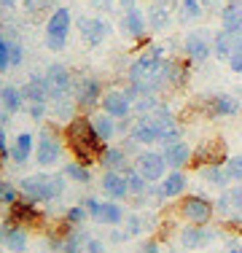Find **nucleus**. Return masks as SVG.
Segmentation results:
<instances>
[{
  "mask_svg": "<svg viewBox=\"0 0 242 253\" xmlns=\"http://www.w3.org/2000/svg\"><path fill=\"white\" fill-rule=\"evenodd\" d=\"M62 135H65V146H68V151L73 154V159L86 165V167H94L97 159H100V154L105 151V146H108V143H102L100 137H97L89 113H78L73 122H68L62 126Z\"/></svg>",
  "mask_w": 242,
  "mask_h": 253,
  "instance_id": "obj_1",
  "label": "nucleus"
},
{
  "mask_svg": "<svg viewBox=\"0 0 242 253\" xmlns=\"http://www.w3.org/2000/svg\"><path fill=\"white\" fill-rule=\"evenodd\" d=\"M65 180L68 175L65 172H33V175H24L19 183L22 197L38 202V205H54L57 200L65 197Z\"/></svg>",
  "mask_w": 242,
  "mask_h": 253,
  "instance_id": "obj_2",
  "label": "nucleus"
},
{
  "mask_svg": "<svg viewBox=\"0 0 242 253\" xmlns=\"http://www.w3.org/2000/svg\"><path fill=\"white\" fill-rule=\"evenodd\" d=\"M65 135L59 132L57 122H48L40 126L38 140H35V165L38 167H54L65 156Z\"/></svg>",
  "mask_w": 242,
  "mask_h": 253,
  "instance_id": "obj_3",
  "label": "nucleus"
},
{
  "mask_svg": "<svg viewBox=\"0 0 242 253\" xmlns=\"http://www.w3.org/2000/svg\"><path fill=\"white\" fill-rule=\"evenodd\" d=\"M178 218L183 221V224H194V226H207L210 221L215 218V200H210V197L204 194H183L178 200Z\"/></svg>",
  "mask_w": 242,
  "mask_h": 253,
  "instance_id": "obj_4",
  "label": "nucleus"
},
{
  "mask_svg": "<svg viewBox=\"0 0 242 253\" xmlns=\"http://www.w3.org/2000/svg\"><path fill=\"white\" fill-rule=\"evenodd\" d=\"M70 27H73V14L68 5H59V8L51 11L46 22V46L48 51H62L68 46L70 38Z\"/></svg>",
  "mask_w": 242,
  "mask_h": 253,
  "instance_id": "obj_5",
  "label": "nucleus"
},
{
  "mask_svg": "<svg viewBox=\"0 0 242 253\" xmlns=\"http://www.w3.org/2000/svg\"><path fill=\"white\" fill-rule=\"evenodd\" d=\"M102 81L97 76H78L73 84V100L81 113H94L102 102Z\"/></svg>",
  "mask_w": 242,
  "mask_h": 253,
  "instance_id": "obj_6",
  "label": "nucleus"
},
{
  "mask_svg": "<svg viewBox=\"0 0 242 253\" xmlns=\"http://www.w3.org/2000/svg\"><path fill=\"white\" fill-rule=\"evenodd\" d=\"M83 205H86L89 215H92L97 224H102V226H119V224H124L126 215H129L121 202L105 200V197H102V200H97V197H86Z\"/></svg>",
  "mask_w": 242,
  "mask_h": 253,
  "instance_id": "obj_7",
  "label": "nucleus"
},
{
  "mask_svg": "<svg viewBox=\"0 0 242 253\" xmlns=\"http://www.w3.org/2000/svg\"><path fill=\"white\" fill-rule=\"evenodd\" d=\"M135 100H137V94L132 92V86L126 84L124 89H108V92L102 94L100 108L105 113H111L113 119H129L132 113H135Z\"/></svg>",
  "mask_w": 242,
  "mask_h": 253,
  "instance_id": "obj_8",
  "label": "nucleus"
},
{
  "mask_svg": "<svg viewBox=\"0 0 242 253\" xmlns=\"http://www.w3.org/2000/svg\"><path fill=\"white\" fill-rule=\"evenodd\" d=\"M132 167H135L140 175L148 180V183H161V178L169 172L164 156H161V151H151V148H145V151H140L132 159Z\"/></svg>",
  "mask_w": 242,
  "mask_h": 253,
  "instance_id": "obj_9",
  "label": "nucleus"
},
{
  "mask_svg": "<svg viewBox=\"0 0 242 253\" xmlns=\"http://www.w3.org/2000/svg\"><path fill=\"white\" fill-rule=\"evenodd\" d=\"M43 218H46V210H40V205L27 200V197H19V200L8 208V215H5L8 224H19V226H27V229L40 226Z\"/></svg>",
  "mask_w": 242,
  "mask_h": 253,
  "instance_id": "obj_10",
  "label": "nucleus"
},
{
  "mask_svg": "<svg viewBox=\"0 0 242 253\" xmlns=\"http://www.w3.org/2000/svg\"><path fill=\"white\" fill-rule=\"evenodd\" d=\"M242 111V100L234 94H213L199 102V113L207 119H229Z\"/></svg>",
  "mask_w": 242,
  "mask_h": 253,
  "instance_id": "obj_11",
  "label": "nucleus"
},
{
  "mask_svg": "<svg viewBox=\"0 0 242 253\" xmlns=\"http://www.w3.org/2000/svg\"><path fill=\"white\" fill-rule=\"evenodd\" d=\"M119 27L126 38L137 41V46H148V35H145L148 33V14H145L143 8L129 5V8L124 11V16H121Z\"/></svg>",
  "mask_w": 242,
  "mask_h": 253,
  "instance_id": "obj_12",
  "label": "nucleus"
},
{
  "mask_svg": "<svg viewBox=\"0 0 242 253\" xmlns=\"http://www.w3.org/2000/svg\"><path fill=\"white\" fill-rule=\"evenodd\" d=\"M226 159H229L226 143L221 137H213V140H204L202 146L194 148L191 170H202V167H210V165H226Z\"/></svg>",
  "mask_w": 242,
  "mask_h": 253,
  "instance_id": "obj_13",
  "label": "nucleus"
},
{
  "mask_svg": "<svg viewBox=\"0 0 242 253\" xmlns=\"http://www.w3.org/2000/svg\"><path fill=\"white\" fill-rule=\"evenodd\" d=\"M213 54V38H207V33L202 30H191L183 38V57L189 59L191 65H202L210 59Z\"/></svg>",
  "mask_w": 242,
  "mask_h": 253,
  "instance_id": "obj_14",
  "label": "nucleus"
},
{
  "mask_svg": "<svg viewBox=\"0 0 242 253\" xmlns=\"http://www.w3.org/2000/svg\"><path fill=\"white\" fill-rule=\"evenodd\" d=\"M46 86H48V94H51V100H57V97H68V94H73V84H76V78H73V73L65 65H59V62H54V65H48L46 68Z\"/></svg>",
  "mask_w": 242,
  "mask_h": 253,
  "instance_id": "obj_15",
  "label": "nucleus"
},
{
  "mask_svg": "<svg viewBox=\"0 0 242 253\" xmlns=\"http://www.w3.org/2000/svg\"><path fill=\"white\" fill-rule=\"evenodd\" d=\"M221 229H215V226H194V224H186L183 229L178 232V240H180V245L183 248H189V251H197V248H207L210 243H215L218 237H221Z\"/></svg>",
  "mask_w": 242,
  "mask_h": 253,
  "instance_id": "obj_16",
  "label": "nucleus"
},
{
  "mask_svg": "<svg viewBox=\"0 0 242 253\" xmlns=\"http://www.w3.org/2000/svg\"><path fill=\"white\" fill-rule=\"evenodd\" d=\"M161 76H164L167 89H183L191 76V62L186 57H164L161 62Z\"/></svg>",
  "mask_w": 242,
  "mask_h": 253,
  "instance_id": "obj_17",
  "label": "nucleus"
},
{
  "mask_svg": "<svg viewBox=\"0 0 242 253\" xmlns=\"http://www.w3.org/2000/svg\"><path fill=\"white\" fill-rule=\"evenodd\" d=\"M100 191L105 200H116V202H124L129 200V183H126V175L119 170H105L100 175Z\"/></svg>",
  "mask_w": 242,
  "mask_h": 253,
  "instance_id": "obj_18",
  "label": "nucleus"
},
{
  "mask_svg": "<svg viewBox=\"0 0 242 253\" xmlns=\"http://www.w3.org/2000/svg\"><path fill=\"white\" fill-rule=\"evenodd\" d=\"M78 33L89 46H100L111 35V22L102 16H78Z\"/></svg>",
  "mask_w": 242,
  "mask_h": 253,
  "instance_id": "obj_19",
  "label": "nucleus"
},
{
  "mask_svg": "<svg viewBox=\"0 0 242 253\" xmlns=\"http://www.w3.org/2000/svg\"><path fill=\"white\" fill-rule=\"evenodd\" d=\"M186 189H189V175H186L183 170H169L167 175L161 178V183L156 186V197H159L161 202L180 200V197L186 194Z\"/></svg>",
  "mask_w": 242,
  "mask_h": 253,
  "instance_id": "obj_20",
  "label": "nucleus"
},
{
  "mask_svg": "<svg viewBox=\"0 0 242 253\" xmlns=\"http://www.w3.org/2000/svg\"><path fill=\"white\" fill-rule=\"evenodd\" d=\"M161 156H164L169 170H183V167H191L194 148L186 140H169L161 146Z\"/></svg>",
  "mask_w": 242,
  "mask_h": 253,
  "instance_id": "obj_21",
  "label": "nucleus"
},
{
  "mask_svg": "<svg viewBox=\"0 0 242 253\" xmlns=\"http://www.w3.org/2000/svg\"><path fill=\"white\" fill-rule=\"evenodd\" d=\"M35 156V135L33 132H19V135L11 140V162L16 167L27 165L30 159Z\"/></svg>",
  "mask_w": 242,
  "mask_h": 253,
  "instance_id": "obj_22",
  "label": "nucleus"
},
{
  "mask_svg": "<svg viewBox=\"0 0 242 253\" xmlns=\"http://www.w3.org/2000/svg\"><path fill=\"white\" fill-rule=\"evenodd\" d=\"M97 165L102 167V172H105V170H119V172H124L126 167L132 165V156L126 154L121 146H113V143H108L105 151H102L100 159H97Z\"/></svg>",
  "mask_w": 242,
  "mask_h": 253,
  "instance_id": "obj_23",
  "label": "nucleus"
},
{
  "mask_svg": "<svg viewBox=\"0 0 242 253\" xmlns=\"http://www.w3.org/2000/svg\"><path fill=\"white\" fill-rule=\"evenodd\" d=\"M89 119H92V126L97 132V137H100L102 143H113V137L119 135V119H113L111 113H105L100 108V111L89 113Z\"/></svg>",
  "mask_w": 242,
  "mask_h": 253,
  "instance_id": "obj_24",
  "label": "nucleus"
},
{
  "mask_svg": "<svg viewBox=\"0 0 242 253\" xmlns=\"http://www.w3.org/2000/svg\"><path fill=\"white\" fill-rule=\"evenodd\" d=\"M221 30L242 35V0H226L221 8Z\"/></svg>",
  "mask_w": 242,
  "mask_h": 253,
  "instance_id": "obj_25",
  "label": "nucleus"
},
{
  "mask_svg": "<svg viewBox=\"0 0 242 253\" xmlns=\"http://www.w3.org/2000/svg\"><path fill=\"white\" fill-rule=\"evenodd\" d=\"M48 113H51V122L68 124V122H73V119H76L81 111H78V105H76V100H73V94H68V97L51 100V105H48Z\"/></svg>",
  "mask_w": 242,
  "mask_h": 253,
  "instance_id": "obj_26",
  "label": "nucleus"
},
{
  "mask_svg": "<svg viewBox=\"0 0 242 253\" xmlns=\"http://www.w3.org/2000/svg\"><path fill=\"white\" fill-rule=\"evenodd\" d=\"M3 245H5V248H8L11 253H27V245H30L27 226L8 224V221H5V237H3Z\"/></svg>",
  "mask_w": 242,
  "mask_h": 253,
  "instance_id": "obj_27",
  "label": "nucleus"
},
{
  "mask_svg": "<svg viewBox=\"0 0 242 253\" xmlns=\"http://www.w3.org/2000/svg\"><path fill=\"white\" fill-rule=\"evenodd\" d=\"M242 35H232L226 33V30H218V33L213 35V54L218 59H223V62H229V57H232L234 46L240 43Z\"/></svg>",
  "mask_w": 242,
  "mask_h": 253,
  "instance_id": "obj_28",
  "label": "nucleus"
},
{
  "mask_svg": "<svg viewBox=\"0 0 242 253\" xmlns=\"http://www.w3.org/2000/svg\"><path fill=\"white\" fill-rule=\"evenodd\" d=\"M22 92H24V100L27 102H51V94H48V86H46L43 76H33L22 86Z\"/></svg>",
  "mask_w": 242,
  "mask_h": 253,
  "instance_id": "obj_29",
  "label": "nucleus"
},
{
  "mask_svg": "<svg viewBox=\"0 0 242 253\" xmlns=\"http://www.w3.org/2000/svg\"><path fill=\"white\" fill-rule=\"evenodd\" d=\"M0 108H3L5 113H11V116H16L19 111H24V108H27V100H24L22 86H11V84H5V92H3V102H0Z\"/></svg>",
  "mask_w": 242,
  "mask_h": 253,
  "instance_id": "obj_30",
  "label": "nucleus"
},
{
  "mask_svg": "<svg viewBox=\"0 0 242 253\" xmlns=\"http://www.w3.org/2000/svg\"><path fill=\"white\" fill-rule=\"evenodd\" d=\"M145 14H148V27L151 30H167L169 27V3L167 0L151 3V8L145 11Z\"/></svg>",
  "mask_w": 242,
  "mask_h": 253,
  "instance_id": "obj_31",
  "label": "nucleus"
},
{
  "mask_svg": "<svg viewBox=\"0 0 242 253\" xmlns=\"http://www.w3.org/2000/svg\"><path fill=\"white\" fill-rule=\"evenodd\" d=\"M89 240H92V237H89L81 226H73L70 234H65L62 251L65 253H83V251H86V245H89Z\"/></svg>",
  "mask_w": 242,
  "mask_h": 253,
  "instance_id": "obj_32",
  "label": "nucleus"
},
{
  "mask_svg": "<svg viewBox=\"0 0 242 253\" xmlns=\"http://www.w3.org/2000/svg\"><path fill=\"white\" fill-rule=\"evenodd\" d=\"M199 175H202L204 183L213 186V189H226V186L232 183V180H229V175H226V167H223V165L202 167V170H199Z\"/></svg>",
  "mask_w": 242,
  "mask_h": 253,
  "instance_id": "obj_33",
  "label": "nucleus"
},
{
  "mask_svg": "<svg viewBox=\"0 0 242 253\" xmlns=\"http://www.w3.org/2000/svg\"><path fill=\"white\" fill-rule=\"evenodd\" d=\"M204 16L202 0H178V19L180 22H199Z\"/></svg>",
  "mask_w": 242,
  "mask_h": 253,
  "instance_id": "obj_34",
  "label": "nucleus"
},
{
  "mask_svg": "<svg viewBox=\"0 0 242 253\" xmlns=\"http://www.w3.org/2000/svg\"><path fill=\"white\" fill-rule=\"evenodd\" d=\"M62 172L73 180V183H78V186H89V183H92V167L81 165V162H76V159L68 162Z\"/></svg>",
  "mask_w": 242,
  "mask_h": 253,
  "instance_id": "obj_35",
  "label": "nucleus"
},
{
  "mask_svg": "<svg viewBox=\"0 0 242 253\" xmlns=\"http://www.w3.org/2000/svg\"><path fill=\"white\" fill-rule=\"evenodd\" d=\"M124 175H126V183H129V194H132V197H145V194H148L151 183H148V180H145L132 165L124 170Z\"/></svg>",
  "mask_w": 242,
  "mask_h": 253,
  "instance_id": "obj_36",
  "label": "nucleus"
},
{
  "mask_svg": "<svg viewBox=\"0 0 242 253\" xmlns=\"http://www.w3.org/2000/svg\"><path fill=\"white\" fill-rule=\"evenodd\" d=\"M62 218L68 221L70 226H81L83 221H86V218H92V215H89L86 205H83V202H78V205H70V208H65Z\"/></svg>",
  "mask_w": 242,
  "mask_h": 253,
  "instance_id": "obj_37",
  "label": "nucleus"
},
{
  "mask_svg": "<svg viewBox=\"0 0 242 253\" xmlns=\"http://www.w3.org/2000/svg\"><path fill=\"white\" fill-rule=\"evenodd\" d=\"M19 197H22L19 186L11 183V180H5V178H0V205H3V208H11Z\"/></svg>",
  "mask_w": 242,
  "mask_h": 253,
  "instance_id": "obj_38",
  "label": "nucleus"
},
{
  "mask_svg": "<svg viewBox=\"0 0 242 253\" xmlns=\"http://www.w3.org/2000/svg\"><path fill=\"white\" fill-rule=\"evenodd\" d=\"M159 105H161L159 94H140V97L135 100V113L137 116H148V113H154Z\"/></svg>",
  "mask_w": 242,
  "mask_h": 253,
  "instance_id": "obj_39",
  "label": "nucleus"
},
{
  "mask_svg": "<svg viewBox=\"0 0 242 253\" xmlns=\"http://www.w3.org/2000/svg\"><path fill=\"white\" fill-rule=\"evenodd\" d=\"M124 229L129 232V237H140V234H145V229H148V224H145V215L140 213H129L124 221Z\"/></svg>",
  "mask_w": 242,
  "mask_h": 253,
  "instance_id": "obj_40",
  "label": "nucleus"
},
{
  "mask_svg": "<svg viewBox=\"0 0 242 253\" xmlns=\"http://www.w3.org/2000/svg\"><path fill=\"white\" fill-rule=\"evenodd\" d=\"M223 167H226V175H229V180H232V183H242V154L229 156Z\"/></svg>",
  "mask_w": 242,
  "mask_h": 253,
  "instance_id": "obj_41",
  "label": "nucleus"
},
{
  "mask_svg": "<svg viewBox=\"0 0 242 253\" xmlns=\"http://www.w3.org/2000/svg\"><path fill=\"white\" fill-rule=\"evenodd\" d=\"M11 68V41L5 33H0V73Z\"/></svg>",
  "mask_w": 242,
  "mask_h": 253,
  "instance_id": "obj_42",
  "label": "nucleus"
},
{
  "mask_svg": "<svg viewBox=\"0 0 242 253\" xmlns=\"http://www.w3.org/2000/svg\"><path fill=\"white\" fill-rule=\"evenodd\" d=\"M48 105H51V102H27V113H30V119L40 124V122L46 119V113H48Z\"/></svg>",
  "mask_w": 242,
  "mask_h": 253,
  "instance_id": "obj_43",
  "label": "nucleus"
},
{
  "mask_svg": "<svg viewBox=\"0 0 242 253\" xmlns=\"http://www.w3.org/2000/svg\"><path fill=\"white\" fill-rule=\"evenodd\" d=\"M8 41H11V68H19L24 62V46L19 38H11V35H8Z\"/></svg>",
  "mask_w": 242,
  "mask_h": 253,
  "instance_id": "obj_44",
  "label": "nucleus"
},
{
  "mask_svg": "<svg viewBox=\"0 0 242 253\" xmlns=\"http://www.w3.org/2000/svg\"><path fill=\"white\" fill-rule=\"evenodd\" d=\"M229 68H232V73H242V38H240V43L234 46V51H232V57H229Z\"/></svg>",
  "mask_w": 242,
  "mask_h": 253,
  "instance_id": "obj_45",
  "label": "nucleus"
},
{
  "mask_svg": "<svg viewBox=\"0 0 242 253\" xmlns=\"http://www.w3.org/2000/svg\"><path fill=\"white\" fill-rule=\"evenodd\" d=\"M137 253H161V243H159L156 237H148L145 243H140Z\"/></svg>",
  "mask_w": 242,
  "mask_h": 253,
  "instance_id": "obj_46",
  "label": "nucleus"
},
{
  "mask_svg": "<svg viewBox=\"0 0 242 253\" xmlns=\"http://www.w3.org/2000/svg\"><path fill=\"white\" fill-rule=\"evenodd\" d=\"M83 253H105V245H102V240L92 237V240H89V245H86V251H83Z\"/></svg>",
  "mask_w": 242,
  "mask_h": 253,
  "instance_id": "obj_47",
  "label": "nucleus"
},
{
  "mask_svg": "<svg viewBox=\"0 0 242 253\" xmlns=\"http://www.w3.org/2000/svg\"><path fill=\"white\" fill-rule=\"evenodd\" d=\"M124 240H129V232H126V229H113L111 232V243H124Z\"/></svg>",
  "mask_w": 242,
  "mask_h": 253,
  "instance_id": "obj_48",
  "label": "nucleus"
},
{
  "mask_svg": "<svg viewBox=\"0 0 242 253\" xmlns=\"http://www.w3.org/2000/svg\"><path fill=\"white\" fill-rule=\"evenodd\" d=\"M119 3H121V5H124V8H129V5H135V3H137V0H119Z\"/></svg>",
  "mask_w": 242,
  "mask_h": 253,
  "instance_id": "obj_49",
  "label": "nucleus"
},
{
  "mask_svg": "<svg viewBox=\"0 0 242 253\" xmlns=\"http://www.w3.org/2000/svg\"><path fill=\"white\" fill-rule=\"evenodd\" d=\"M3 92H5V84H3V78H0V102H3Z\"/></svg>",
  "mask_w": 242,
  "mask_h": 253,
  "instance_id": "obj_50",
  "label": "nucleus"
},
{
  "mask_svg": "<svg viewBox=\"0 0 242 253\" xmlns=\"http://www.w3.org/2000/svg\"><path fill=\"white\" fill-rule=\"evenodd\" d=\"M5 165H8V162H5V159H3V154H0V170H3Z\"/></svg>",
  "mask_w": 242,
  "mask_h": 253,
  "instance_id": "obj_51",
  "label": "nucleus"
},
{
  "mask_svg": "<svg viewBox=\"0 0 242 253\" xmlns=\"http://www.w3.org/2000/svg\"><path fill=\"white\" fill-rule=\"evenodd\" d=\"M92 3H97V5H105V3H108V0H92Z\"/></svg>",
  "mask_w": 242,
  "mask_h": 253,
  "instance_id": "obj_52",
  "label": "nucleus"
},
{
  "mask_svg": "<svg viewBox=\"0 0 242 253\" xmlns=\"http://www.w3.org/2000/svg\"><path fill=\"white\" fill-rule=\"evenodd\" d=\"M0 11H3V0H0Z\"/></svg>",
  "mask_w": 242,
  "mask_h": 253,
  "instance_id": "obj_53",
  "label": "nucleus"
},
{
  "mask_svg": "<svg viewBox=\"0 0 242 253\" xmlns=\"http://www.w3.org/2000/svg\"><path fill=\"white\" fill-rule=\"evenodd\" d=\"M237 237H242V229H240V234H237Z\"/></svg>",
  "mask_w": 242,
  "mask_h": 253,
  "instance_id": "obj_54",
  "label": "nucleus"
},
{
  "mask_svg": "<svg viewBox=\"0 0 242 253\" xmlns=\"http://www.w3.org/2000/svg\"><path fill=\"white\" fill-rule=\"evenodd\" d=\"M59 253H65V251H59Z\"/></svg>",
  "mask_w": 242,
  "mask_h": 253,
  "instance_id": "obj_55",
  "label": "nucleus"
}]
</instances>
